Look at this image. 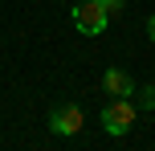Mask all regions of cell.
Listing matches in <instances>:
<instances>
[{"label":"cell","instance_id":"1","mask_svg":"<svg viewBox=\"0 0 155 151\" xmlns=\"http://www.w3.org/2000/svg\"><path fill=\"white\" fill-rule=\"evenodd\" d=\"M102 127H106V135H127L135 127V102L131 98H110L102 106Z\"/></svg>","mask_w":155,"mask_h":151},{"label":"cell","instance_id":"2","mask_svg":"<svg viewBox=\"0 0 155 151\" xmlns=\"http://www.w3.org/2000/svg\"><path fill=\"white\" fill-rule=\"evenodd\" d=\"M106 21H110V12L98 4V0H82V4L74 8V25H78V33H86V37L106 33Z\"/></svg>","mask_w":155,"mask_h":151},{"label":"cell","instance_id":"3","mask_svg":"<svg viewBox=\"0 0 155 151\" xmlns=\"http://www.w3.org/2000/svg\"><path fill=\"white\" fill-rule=\"evenodd\" d=\"M82 106L78 102H61V106H53L49 110V131L53 135H61V139H70V135H78L82 131Z\"/></svg>","mask_w":155,"mask_h":151},{"label":"cell","instance_id":"4","mask_svg":"<svg viewBox=\"0 0 155 151\" xmlns=\"http://www.w3.org/2000/svg\"><path fill=\"white\" fill-rule=\"evenodd\" d=\"M102 90H106L110 98H131L135 94V78L127 70H118V65H110V70L102 74Z\"/></svg>","mask_w":155,"mask_h":151},{"label":"cell","instance_id":"5","mask_svg":"<svg viewBox=\"0 0 155 151\" xmlns=\"http://www.w3.org/2000/svg\"><path fill=\"white\" fill-rule=\"evenodd\" d=\"M131 102H135V110H155V86H135Z\"/></svg>","mask_w":155,"mask_h":151},{"label":"cell","instance_id":"6","mask_svg":"<svg viewBox=\"0 0 155 151\" xmlns=\"http://www.w3.org/2000/svg\"><path fill=\"white\" fill-rule=\"evenodd\" d=\"M98 4H102V8H106V12H118V8H123V4H127V0H98Z\"/></svg>","mask_w":155,"mask_h":151},{"label":"cell","instance_id":"7","mask_svg":"<svg viewBox=\"0 0 155 151\" xmlns=\"http://www.w3.org/2000/svg\"><path fill=\"white\" fill-rule=\"evenodd\" d=\"M147 37L155 41V16H151V21H147Z\"/></svg>","mask_w":155,"mask_h":151}]
</instances>
